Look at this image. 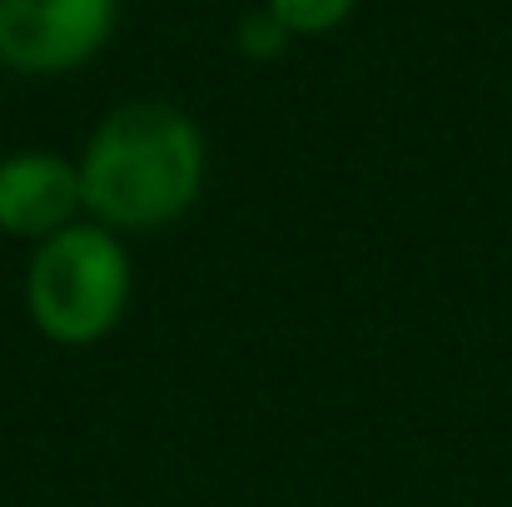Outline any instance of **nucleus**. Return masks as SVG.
Instances as JSON below:
<instances>
[{
  "label": "nucleus",
  "instance_id": "3",
  "mask_svg": "<svg viewBox=\"0 0 512 507\" xmlns=\"http://www.w3.org/2000/svg\"><path fill=\"white\" fill-rule=\"evenodd\" d=\"M120 25V0H0V65L30 80L90 65Z\"/></svg>",
  "mask_w": 512,
  "mask_h": 507
},
{
  "label": "nucleus",
  "instance_id": "6",
  "mask_svg": "<svg viewBox=\"0 0 512 507\" xmlns=\"http://www.w3.org/2000/svg\"><path fill=\"white\" fill-rule=\"evenodd\" d=\"M294 35L259 5V10H249L239 25H234V45L249 55V60H274V55H284V45H289Z\"/></svg>",
  "mask_w": 512,
  "mask_h": 507
},
{
  "label": "nucleus",
  "instance_id": "4",
  "mask_svg": "<svg viewBox=\"0 0 512 507\" xmlns=\"http://www.w3.org/2000/svg\"><path fill=\"white\" fill-rule=\"evenodd\" d=\"M80 165L55 150H15L0 160V234L40 244L80 224Z\"/></svg>",
  "mask_w": 512,
  "mask_h": 507
},
{
  "label": "nucleus",
  "instance_id": "2",
  "mask_svg": "<svg viewBox=\"0 0 512 507\" xmlns=\"http://www.w3.org/2000/svg\"><path fill=\"white\" fill-rule=\"evenodd\" d=\"M135 294V264L120 234L70 224L30 249L25 314L60 348H90L120 329Z\"/></svg>",
  "mask_w": 512,
  "mask_h": 507
},
{
  "label": "nucleus",
  "instance_id": "1",
  "mask_svg": "<svg viewBox=\"0 0 512 507\" xmlns=\"http://www.w3.org/2000/svg\"><path fill=\"white\" fill-rule=\"evenodd\" d=\"M75 165L90 224L110 234H150L184 219L204 194L209 145L179 105L130 100L95 125Z\"/></svg>",
  "mask_w": 512,
  "mask_h": 507
},
{
  "label": "nucleus",
  "instance_id": "5",
  "mask_svg": "<svg viewBox=\"0 0 512 507\" xmlns=\"http://www.w3.org/2000/svg\"><path fill=\"white\" fill-rule=\"evenodd\" d=\"M358 0H264V10L289 30V35H329L353 15Z\"/></svg>",
  "mask_w": 512,
  "mask_h": 507
}]
</instances>
